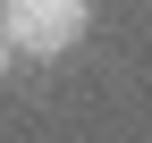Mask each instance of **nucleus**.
<instances>
[{"instance_id":"f03ea898","label":"nucleus","mask_w":152,"mask_h":143,"mask_svg":"<svg viewBox=\"0 0 152 143\" xmlns=\"http://www.w3.org/2000/svg\"><path fill=\"white\" fill-rule=\"evenodd\" d=\"M9 76H17V42L0 34V84H9Z\"/></svg>"},{"instance_id":"f257e3e1","label":"nucleus","mask_w":152,"mask_h":143,"mask_svg":"<svg viewBox=\"0 0 152 143\" xmlns=\"http://www.w3.org/2000/svg\"><path fill=\"white\" fill-rule=\"evenodd\" d=\"M0 34L17 42V59H68L93 34V0H0Z\"/></svg>"}]
</instances>
